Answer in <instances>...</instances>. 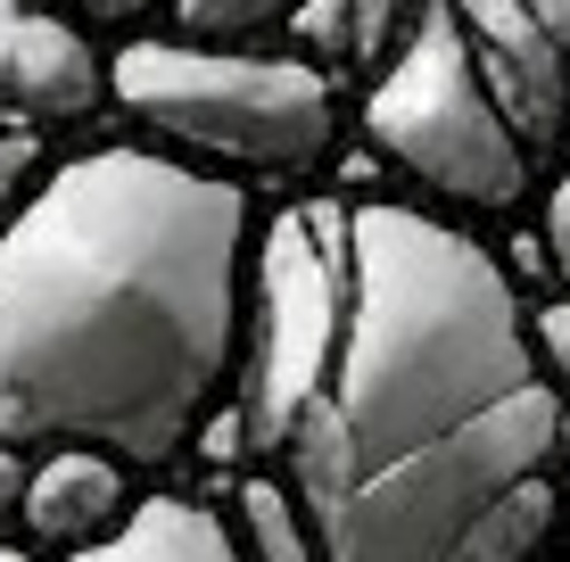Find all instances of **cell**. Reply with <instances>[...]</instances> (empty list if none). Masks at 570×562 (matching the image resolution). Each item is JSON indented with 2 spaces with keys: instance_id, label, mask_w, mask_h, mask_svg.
I'll use <instances>...</instances> for the list:
<instances>
[{
  "instance_id": "2e32d148",
  "label": "cell",
  "mask_w": 570,
  "mask_h": 562,
  "mask_svg": "<svg viewBox=\"0 0 570 562\" xmlns=\"http://www.w3.org/2000/svg\"><path fill=\"white\" fill-rule=\"evenodd\" d=\"M546 248H554V274L570 282V166L554 174V199H546Z\"/></svg>"
},
{
  "instance_id": "9c48e42d",
  "label": "cell",
  "mask_w": 570,
  "mask_h": 562,
  "mask_svg": "<svg viewBox=\"0 0 570 562\" xmlns=\"http://www.w3.org/2000/svg\"><path fill=\"white\" fill-rule=\"evenodd\" d=\"M67 562H248L232 521L199 505V496H141L116 538H100L91 554H67Z\"/></svg>"
},
{
  "instance_id": "7a4b0ae2",
  "label": "cell",
  "mask_w": 570,
  "mask_h": 562,
  "mask_svg": "<svg viewBox=\"0 0 570 562\" xmlns=\"http://www.w3.org/2000/svg\"><path fill=\"white\" fill-rule=\"evenodd\" d=\"M248 190L91 149L0 224V438L174 472L240 373Z\"/></svg>"
},
{
  "instance_id": "ba28073f",
  "label": "cell",
  "mask_w": 570,
  "mask_h": 562,
  "mask_svg": "<svg viewBox=\"0 0 570 562\" xmlns=\"http://www.w3.org/2000/svg\"><path fill=\"white\" fill-rule=\"evenodd\" d=\"M125 513H132L125 463L83 455V447H58V455L33 463L17 530H26L42 554H91L100 538H116V521H125Z\"/></svg>"
},
{
  "instance_id": "5bb4252c",
  "label": "cell",
  "mask_w": 570,
  "mask_h": 562,
  "mask_svg": "<svg viewBox=\"0 0 570 562\" xmlns=\"http://www.w3.org/2000/svg\"><path fill=\"white\" fill-rule=\"evenodd\" d=\"M33 158H42V149H33V132H17V125H0V224L17 216V207H26V183H33Z\"/></svg>"
},
{
  "instance_id": "4fadbf2b",
  "label": "cell",
  "mask_w": 570,
  "mask_h": 562,
  "mask_svg": "<svg viewBox=\"0 0 570 562\" xmlns=\"http://www.w3.org/2000/svg\"><path fill=\"white\" fill-rule=\"evenodd\" d=\"M529 356H538L546 390H554V397L570 405V298H554V306H529Z\"/></svg>"
},
{
  "instance_id": "52a82bcc",
  "label": "cell",
  "mask_w": 570,
  "mask_h": 562,
  "mask_svg": "<svg viewBox=\"0 0 570 562\" xmlns=\"http://www.w3.org/2000/svg\"><path fill=\"white\" fill-rule=\"evenodd\" d=\"M108 100V58L75 17H50L42 0H0V125H83Z\"/></svg>"
},
{
  "instance_id": "e0dca14e",
  "label": "cell",
  "mask_w": 570,
  "mask_h": 562,
  "mask_svg": "<svg viewBox=\"0 0 570 562\" xmlns=\"http://www.w3.org/2000/svg\"><path fill=\"white\" fill-rule=\"evenodd\" d=\"M58 9H75V17H100V26H132V17H149L157 0H58Z\"/></svg>"
},
{
  "instance_id": "277c9868",
  "label": "cell",
  "mask_w": 570,
  "mask_h": 562,
  "mask_svg": "<svg viewBox=\"0 0 570 562\" xmlns=\"http://www.w3.org/2000/svg\"><path fill=\"white\" fill-rule=\"evenodd\" d=\"M364 132H372V149H381L389 166L414 174L430 199L471 207V216H504V207H521L529 183H538V158H529L513 141V125L497 116L446 0H422L405 42L372 75Z\"/></svg>"
},
{
  "instance_id": "9a60e30c",
  "label": "cell",
  "mask_w": 570,
  "mask_h": 562,
  "mask_svg": "<svg viewBox=\"0 0 570 562\" xmlns=\"http://www.w3.org/2000/svg\"><path fill=\"white\" fill-rule=\"evenodd\" d=\"M26 480H33V455L0 438V530H17V513H26Z\"/></svg>"
},
{
  "instance_id": "5b68a950",
  "label": "cell",
  "mask_w": 570,
  "mask_h": 562,
  "mask_svg": "<svg viewBox=\"0 0 570 562\" xmlns=\"http://www.w3.org/2000/svg\"><path fill=\"white\" fill-rule=\"evenodd\" d=\"M347 306V207H289L257 248V339H248V438L282 447L323 364L340 347Z\"/></svg>"
},
{
  "instance_id": "ffe728a7",
  "label": "cell",
  "mask_w": 570,
  "mask_h": 562,
  "mask_svg": "<svg viewBox=\"0 0 570 562\" xmlns=\"http://www.w3.org/2000/svg\"><path fill=\"white\" fill-rule=\"evenodd\" d=\"M562 538H570V513H562Z\"/></svg>"
},
{
  "instance_id": "30bf717a",
  "label": "cell",
  "mask_w": 570,
  "mask_h": 562,
  "mask_svg": "<svg viewBox=\"0 0 570 562\" xmlns=\"http://www.w3.org/2000/svg\"><path fill=\"white\" fill-rule=\"evenodd\" d=\"M414 17H422V0H306V9L289 17V33L314 50V67L381 75Z\"/></svg>"
},
{
  "instance_id": "8fae6325",
  "label": "cell",
  "mask_w": 570,
  "mask_h": 562,
  "mask_svg": "<svg viewBox=\"0 0 570 562\" xmlns=\"http://www.w3.org/2000/svg\"><path fill=\"white\" fill-rule=\"evenodd\" d=\"M232 538H240V554H248V562H323V554H314L306 513H298V496H289L282 480H240Z\"/></svg>"
},
{
  "instance_id": "ac0fdd59",
  "label": "cell",
  "mask_w": 570,
  "mask_h": 562,
  "mask_svg": "<svg viewBox=\"0 0 570 562\" xmlns=\"http://www.w3.org/2000/svg\"><path fill=\"white\" fill-rule=\"evenodd\" d=\"M521 9H529V17H538V26H546V33H554V50L570 58V0H521Z\"/></svg>"
},
{
  "instance_id": "6da1fadb",
  "label": "cell",
  "mask_w": 570,
  "mask_h": 562,
  "mask_svg": "<svg viewBox=\"0 0 570 562\" xmlns=\"http://www.w3.org/2000/svg\"><path fill=\"white\" fill-rule=\"evenodd\" d=\"M562 397L529 306L471 231L347 207V306L323 390L289 422L282 489L323 562H538L562 530Z\"/></svg>"
},
{
  "instance_id": "3957f363",
  "label": "cell",
  "mask_w": 570,
  "mask_h": 562,
  "mask_svg": "<svg viewBox=\"0 0 570 562\" xmlns=\"http://www.w3.org/2000/svg\"><path fill=\"white\" fill-rule=\"evenodd\" d=\"M108 91L141 132L232 174H314L340 149V91L314 58L166 33L116 50Z\"/></svg>"
},
{
  "instance_id": "d6986e66",
  "label": "cell",
  "mask_w": 570,
  "mask_h": 562,
  "mask_svg": "<svg viewBox=\"0 0 570 562\" xmlns=\"http://www.w3.org/2000/svg\"><path fill=\"white\" fill-rule=\"evenodd\" d=\"M0 562H33V546H0Z\"/></svg>"
},
{
  "instance_id": "8992f818",
  "label": "cell",
  "mask_w": 570,
  "mask_h": 562,
  "mask_svg": "<svg viewBox=\"0 0 570 562\" xmlns=\"http://www.w3.org/2000/svg\"><path fill=\"white\" fill-rule=\"evenodd\" d=\"M463 26V50L480 67L497 116L513 125V141L529 158H554L570 141V58L554 50V33L521 9V0H446Z\"/></svg>"
},
{
  "instance_id": "7c38bea8",
  "label": "cell",
  "mask_w": 570,
  "mask_h": 562,
  "mask_svg": "<svg viewBox=\"0 0 570 562\" xmlns=\"http://www.w3.org/2000/svg\"><path fill=\"white\" fill-rule=\"evenodd\" d=\"M183 42H224V50H257L265 33H289V17L306 0H166Z\"/></svg>"
}]
</instances>
